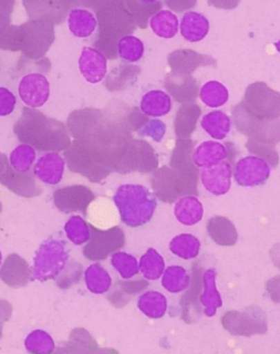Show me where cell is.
I'll use <instances>...</instances> for the list:
<instances>
[{"mask_svg":"<svg viewBox=\"0 0 280 354\" xmlns=\"http://www.w3.org/2000/svg\"><path fill=\"white\" fill-rule=\"evenodd\" d=\"M13 131L22 144L30 145L39 151H64L71 144V135L63 122L31 107H24Z\"/></svg>","mask_w":280,"mask_h":354,"instance_id":"1","label":"cell"},{"mask_svg":"<svg viewBox=\"0 0 280 354\" xmlns=\"http://www.w3.org/2000/svg\"><path fill=\"white\" fill-rule=\"evenodd\" d=\"M92 3L97 20L99 37L95 45L97 50L112 58L111 53L116 52L118 39L124 33L134 31V18L126 7L124 0H88ZM116 55V54H115Z\"/></svg>","mask_w":280,"mask_h":354,"instance_id":"2","label":"cell"},{"mask_svg":"<svg viewBox=\"0 0 280 354\" xmlns=\"http://www.w3.org/2000/svg\"><path fill=\"white\" fill-rule=\"evenodd\" d=\"M54 24L33 20L20 26H8L0 32V48L21 50L30 58L42 57L54 42Z\"/></svg>","mask_w":280,"mask_h":354,"instance_id":"3","label":"cell"},{"mask_svg":"<svg viewBox=\"0 0 280 354\" xmlns=\"http://www.w3.org/2000/svg\"><path fill=\"white\" fill-rule=\"evenodd\" d=\"M113 201L118 207L122 222L134 229L148 223L157 208L155 195L144 186L136 184L120 186Z\"/></svg>","mask_w":280,"mask_h":354,"instance_id":"4","label":"cell"},{"mask_svg":"<svg viewBox=\"0 0 280 354\" xmlns=\"http://www.w3.org/2000/svg\"><path fill=\"white\" fill-rule=\"evenodd\" d=\"M64 151L65 162L71 172L82 175L91 183L103 182L114 172L110 159L97 149L73 140Z\"/></svg>","mask_w":280,"mask_h":354,"instance_id":"5","label":"cell"},{"mask_svg":"<svg viewBox=\"0 0 280 354\" xmlns=\"http://www.w3.org/2000/svg\"><path fill=\"white\" fill-rule=\"evenodd\" d=\"M69 261L65 241L48 239L35 253L32 267V279L39 282L55 280Z\"/></svg>","mask_w":280,"mask_h":354,"instance_id":"6","label":"cell"},{"mask_svg":"<svg viewBox=\"0 0 280 354\" xmlns=\"http://www.w3.org/2000/svg\"><path fill=\"white\" fill-rule=\"evenodd\" d=\"M194 146L189 138H178L171 156L170 167L178 176L182 197L197 195L199 171L193 161Z\"/></svg>","mask_w":280,"mask_h":354,"instance_id":"7","label":"cell"},{"mask_svg":"<svg viewBox=\"0 0 280 354\" xmlns=\"http://www.w3.org/2000/svg\"><path fill=\"white\" fill-rule=\"evenodd\" d=\"M159 159L155 150L147 141L131 139L123 149L114 167V172L120 174L139 172L151 173L158 169Z\"/></svg>","mask_w":280,"mask_h":354,"instance_id":"8","label":"cell"},{"mask_svg":"<svg viewBox=\"0 0 280 354\" xmlns=\"http://www.w3.org/2000/svg\"><path fill=\"white\" fill-rule=\"evenodd\" d=\"M223 328L234 336L252 337L263 335L268 331V317L262 308L256 305L248 306L245 310H231L221 318Z\"/></svg>","mask_w":280,"mask_h":354,"instance_id":"9","label":"cell"},{"mask_svg":"<svg viewBox=\"0 0 280 354\" xmlns=\"http://www.w3.org/2000/svg\"><path fill=\"white\" fill-rule=\"evenodd\" d=\"M240 106L252 116L264 120H279L280 101L277 92L264 84H252Z\"/></svg>","mask_w":280,"mask_h":354,"instance_id":"10","label":"cell"},{"mask_svg":"<svg viewBox=\"0 0 280 354\" xmlns=\"http://www.w3.org/2000/svg\"><path fill=\"white\" fill-rule=\"evenodd\" d=\"M90 239L84 248V257L89 261H104L125 245V233L120 227L99 230L90 225Z\"/></svg>","mask_w":280,"mask_h":354,"instance_id":"11","label":"cell"},{"mask_svg":"<svg viewBox=\"0 0 280 354\" xmlns=\"http://www.w3.org/2000/svg\"><path fill=\"white\" fill-rule=\"evenodd\" d=\"M233 120L238 131L248 136L252 140L272 145L279 142V120H259L246 113L240 105L233 111Z\"/></svg>","mask_w":280,"mask_h":354,"instance_id":"12","label":"cell"},{"mask_svg":"<svg viewBox=\"0 0 280 354\" xmlns=\"http://www.w3.org/2000/svg\"><path fill=\"white\" fill-rule=\"evenodd\" d=\"M232 175L239 185L255 187L263 185L270 178V165L259 156H245L236 162Z\"/></svg>","mask_w":280,"mask_h":354,"instance_id":"13","label":"cell"},{"mask_svg":"<svg viewBox=\"0 0 280 354\" xmlns=\"http://www.w3.org/2000/svg\"><path fill=\"white\" fill-rule=\"evenodd\" d=\"M18 93L26 106L39 109L50 100V81L42 73H28L19 82Z\"/></svg>","mask_w":280,"mask_h":354,"instance_id":"14","label":"cell"},{"mask_svg":"<svg viewBox=\"0 0 280 354\" xmlns=\"http://www.w3.org/2000/svg\"><path fill=\"white\" fill-rule=\"evenodd\" d=\"M53 199L56 208L64 214L82 211V214H86V209L95 201V194L86 186H67L56 190Z\"/></svg>","mask_w":280,"mask_h":354,"instance_id":"15","label":"cell"},{"mask_svg":"<svg viewBox=\"0 0 280 354\" xmlns=\"http://www.w3.org/2000/svg\"><path fill=\"white\" fill-rule=\"evenodd\" d=\"M77 0H24L26 12L33 20L61 24Z\"/></svg>","mask_w":280,"mask_h":354,"instance_id":"16","label":"cell"},{"mask_svg":"<svg viewBox=\"0 0 280 354\" xmlns=\"http://www.w3.org/2000/svg\"><path fill=\"white\" fill-rule=\"evenodd\" d=\"M78 66L84 80L91 84L102 82L108 75V57L95 47L82 48Z\"/></svg>","mask_w":280,"mask_h":354,"instance_id":"17","label":"cell"},{"mask_svg":"<svg viewBox=\"0 0 280 354\" xmlns=\"http://www.w3.org/2000/svg\"><path fill=\"white\" fill-rule=\"evenodd\" d=\"M0 279L10 288H24L32 280V269L21 256L10 254L0 266Z\"/></svg>","mask_w":280,"mask_h":354,"instance_id":"18","label":"cell"},{"mask_svg":"<svg viewBox=\"0 0 280 354\" xmlns=\"http://www.w3.org/2000/svg\"><path fill=\"white\" fill-rule=\"evenodd\" d=\"M200 180L208 193L215 196L225 195L232 184L230 162L221 161L212 167H206L200 173Z\"/></svg>","mask_w":280,"mask_h":354,"instance_id":"19","label":"cell"},{"mask_svg":"<svg viewBox=\"0 0 280 354\" xmlns=\"http://www.w3.org/2000/svg\"><path fill=\"white\" fill-rule=\"evenodd\" d=\"M151 186L158 199L163 203H176L182 197L180 182L171 167L156 169L151 177Z\"/></svg>","mask_w":280,"mask_h":354,"instance_id":"20","label":"cell"},{"mask_svg":"<svg viewBox=\"0 0 280 354\" xmlns=\"http://www.w3.org/2000/svg\"><path fill=\"white\" fill-rule=\"evenodd\" d=\"M0 183L12 193L26 198L37 197L42 193V189L37 184L35 174L31 172H17L9 163L3 174L0 176Z\"/></svg>","mask_w":280,"mask_h":354,"instance_id":"21","label":"cell"},{"mask_svg":"<svg viewBox=\"0 0 280 354\" xmlns=\"http://www.w3.org/2000/svg\"><path fill=\"white\" fill-rule=\"evenodd\" d=\"M65 165V159L58 152H48L37 160L33 174L44 184L57 185L63 180Z\"/></svg>","mask_w":280,"mask_h":354,"instance_id":"22","label":"cell"},{"mask_svg":"<svg viewBox=\"0 0 280 354\" xmlns=\"http://www.w3.org/2000/svg\"><path fill=\"white\" fill-rule=\"evenodd\" d=\"M178 31L187 42H202L209 33V20L197 11H187L182 17Z\"/></svg>","mask_w":280,"mask_h":354,"instance_id":"23","label":"cell"},{"mask_svg":"<svg viewBox=\"0 0 280 354\" xmlns=\"http://www.w3.org/2000/svg\"><path fill=\"white\" fill-rule=\"evenodd\" d=\"M68 29L73 37L89 39L97 31V20L89 9L73 7L67 16Z\"/></svg>","mask_w":280,"mask_h":354,"instance_id":"24","label":"cell"},{"mask_svg":"<svg viewBox=\"0 0 280 354\" xmlns=\"http://www.w3.org/2000/svg\"><path fill=\"white\" fill-rule=\"evenodd\" d=\"M165 88L176 101L182 104L195 101L197 97V84L191 75L174 73L165 78Z\"/></svg>","mask_w":280,"mask_h":354,"instance_id":"25","label":"cell"},{"mask_svg":"<svg viewBox=\"0 0 280 354\" xmlns=\"http://www.w3.org/2000/svg\"><path fill=\"white\" fill-rule=\"evenodd\" d=\"M217 272L215 269H207L203 274V293L199 297V302L204 308V314L207 317L216 315L218 308L223 306V302L216 286Z\"/></svg>","mask_w":280,"mask_h":354,"instance_id":"26","label":"cell"},{"mask_svg":"<svg viewBox=\"0 0 280 354\" xmlns=\"http://www.w3.org/2000/svg\"><path fill=\"white\" fill-rule=\"evenodd\" d=\"M215 60L209 56L200 55L194 50H176L169 56V65L172 73L191 75L198 66H207Z\"/></svg>","mask_w":280,"mask_h":354,"instance_id":"27","label":"cell"},{"mask_svg":"<svg viewBox=\"0 0 280 354\" xmlns=\"http://www.w3.org/2000/svg\"><path fill=\"white\" fill-rule=\"evenodd\" d=\"M140 110L147 118H162L172 110L170 94L162 90H150L146 92L140 101Z\"/></svg>","mask_w":280,"mask_h":354,"instance_id":"28","label":"cell"},{"mask_svg":"<svg viewBox=\"0 0 280 354\" xmlns=\"http://www.w3.org/2000/svg\"><path fill=\"white\" fill-rule=\"evenodd\" d=\"M174 216L183 225L193 227L202 221L204 216V206L195 196H183L176 201Z\"/></svg>","mask_w":280,"mask_h":354,"instance_id":"29","label":"cell"},{"mask_svg":"<svg viewBox=\"0 0 280 354\" xmlns=\"http://www.w3.org/2000/svg\"><path fill=\"white\" fill-rule=\"evenodd\" d=\"M227 156L228 151L225 145L215 140L204 141L193 152V161L197 167L206 169L225 161Z\"/></svg>","mask_w":280,"mask_h":354,"instance_id":"30","label":"cell"},{"mask_svg":"<svg viewBox=\"0 0 280 354\" xmlns=\"http://www.w3.org/2000/svg\"><path fill=\"white\" fill-rule=\"evenodd\" d=\"M207 232L214 242L220 246H233L238 241L234 224L225 216H214L208 221Z\"/></svg>","mask_w":280,"mask_h":354,"instance_id":"31","label":"cell"},{"mask_svg":"<svg viewBox=\"0 0 280 354\" xmlns=\"http://www.w3.org/2000/svg\"><path fill=\"white\" fill-rule=\"evenodd\" d=\"M200 109L193 102L184 103L176 114L174 129L178 138H189L196 129V124L200 118Z\"/></svg>","mask_w":280,"mask_h":354,"instance_id":"32","label":"cell"},{"mask_svg":"<svg viewBox=\"0 0 280 354\" xmlns=\"http://www.w3.org/2000/svg\"><path fill=\"white\" fill-rule=\"evenodd\" d=\"M150 29L158 37L170 39L176 37L178 33L180 20L176 13L171 10H161L151 16L149 21Z\"/></svg>","mask_w":280,"mask_h":354,"instance_id":"33","label":"cell"},{"mask_svg":"<svg viewBox=\"0 0 280 354\" xmlns=\"http://www.w3.org/2000/svg\"><path fill=\"white\" fill-rule=\"evenodd\" d=\"M200 125L212 139L223 140L230 133L231 118L223 111H212L203 116Z\"/></svg>","mask_w":280,"mask_h":354,"instance_id":"34","label":"cell"},{"mask_svg":"<svg viewBox=\"0 0 280 354\" xmlns=\"http://www.w3.org/2000/svg\"><path fill=\"white\" fill-rule=\"evenodd\" d=\"M137 306L147 317L159 319L165 315L168 310V301L160 292L148 291L139 297Z\"/></svg>","mask_w":280,"mask_h":354,"instance_id":"35","label":"cell"},{"mask_svg":"<svg viewBox=\"0 0 280 354\" xmlns=\"http://www.w3.org/2000/svg\"><path fill=\"white\" fill-rule=\"evenodd\" d=\"M86 289L93 295H105L112 287V278L106 269L100 263L89 266L84 271Z\"/></svg>","mask_w":280,"mask_h":354,"instance_id":"36","label":"cell"},{"mask_svg":"<svg viewBox=\"0 0 280 354\" xmlns=\"http://www.w3.org/2000/svg\"><path fill=\"white\" fill-rule=\"evenodd\" d=\"M199 99L206 106L218 109L229 101V90L225 84L219 81H207L199 88Z\"/></svg>","mask_w":280,"mask_h":354,"instance_id":"37","label":"cell"},{"mask_svg":"<svg viewBox=\"0 0 280 354\" xmlns=\"http://www.w3.org/2000/svg\"><path fill=\"white\" fill-rule=\"evenodd\" d=\"M124 3L134 18L136 26L142 29L148 24L149 17L151 18V16L162 8L161 0H124Z\"/></svg>","mask_w":280,"mask_h":354,"instance_id":"38","label":"cell"},{"mask_svg":"<svg viewBox=\"0 0 280 354\" xmlns=\"http://www.w3.org/2000/svg\"><path fill=\"white\" fill-rule=\"evenodd\" d=\"M162 287L170 293H181L191 286V276L181 266H170L162 274Z\"/></svg>","mask_w":280,"mask_h":354,"instance_id":"39","label":"cell"},{"mask_svg":"<svg viewBox=\"0 0 280 354\" xmlns=\"http://www.w3.org/2000/svg\"><path fill=\"white\" fill-rule=\"evenodd\" d=\"M116 53L125 63H137L144 57V44L135 35H124L118 41Z\"/></svg>","mask_w":280,"mask_h":354,"instance_id":"40","label":"cell"},{"mask_svg":"<svg viewBox=\"0 0 280 354\" xmlns=\"http://www.w3.org/2000/svg\"><path fill=\"white\" fill-rule=\"evenodd\" d=\"M139 271L148 281H155L162 276L165 269V259L155 248H149L138 263Z\"/></svg>","mask_w":280,"mask_h":354,"instance_id":"41","label":"cell"},{"mask_svg":"<svg viewBox=\"0 0 280 354\" xmlns=\"http://www.w3.org/2000/svg\"><path fill=\"white\" fill-rule=\"evenodd\" d=\"M171 253L173 255L178 256L181 259L189 261V259H195L199 255L200 252V242L194 235L180 234L174 237L170 242Z\"/></svg>","mask_w":280,"mask_h":354,"instance_id":"42","label":"cell"},{"mask_svg":"<svg viewBox=\"0 0 280 354\" xmlns=\"http://www.w3.org/2000/svg\"><path fill=\"white\" fill-rule=\"evenodd\" d=\"M37 159V152L28 144L19 145L9 156L8 163L17 172H30Z\"/></svg>","mask_w":280,"mask_h":354,"instance_id":"43","label":"cell"},{"mask_svg":"<svg viewBox=\"0 0 280 354\" xmlns=\"http://www.w3.org/2000/svg\"><path fill=\"white\" fill-rule=\"evenodd\" d=\"M148 287L147 281H120L115 290L109 295V299L113 305L125 306L134 295H138Z\"/></svg>","mask_w":280,"mask_h":354,"instance_id":"44","label":"cell"},{"mask_svg":"<svg viewBox=\"0 0 280 354\" xmlns=\"http://www.w3.org/2000/svg\"><path fill=\"white\" fill-rule=\"evenodd\" d=\"M24 346L30 353L50 354L55 351V342L48 331L37 329L24 340Z\"/></svg>","mask_w":280,"mask_h":354,"instance_id":"45","label":"cell"},{"mask_svg":"<svg viewBox=\"0 0 280 354\" xmlns=\"http://www.w3.org/2000/svg\"><path fill=\"white\" fill-rule=\"evenodd\" d=\"M202 276L198 274V269L196 266L194 267V279L191 281L192 287L183 297H182V306H183V319L189 324L194 323V316L196 315V299L197 297H200V290H202Z\"/></svg>","mask_w":280,"mask_h":354,"instance_id":"46","label":"cell"},{"mask_svg":"<svg viewBox=\"0 0 280 354\" xmlns=\"http://www.w3.org/2000/svg\"><path fill=\"white\" fill-rule=\"evenodd\" d=\"M65 233L73 244H86L90 239V224L82 216H71L65 224Z\"/></svg>","mask_w":280,"mask_h":354,"instance_id":"47","label":"cell"},{"mask_svg":"<svg viewBox=\"0 0 280 354\" xmlns=\"http://www.w3.org/2000/svg\"><path fill=\"white\" fill-rule=\"evenodd\" d=\"M111 265L125 280L134 278L139 274L138 261L134 256L125 252L113 253L111 257Z\"/></svg>","mask_w":280,"mask_h":354,"instance_id":"48","label":"cell"},{"mask_svg":"<svg viewBox=\"0 0 280 354\" xmlns=\"http://www.w3.org/2000/svg\"><path fill=\"white\" fill-rule=\"evenodd\" d=\"M67 349H69L67 352L91 353V352H97L99 346L88 331L82 328H77L71 333L69 346Z\"/></svg>","mask_w":280,"mask_h":354,"instance_id":"49","label":"cell"},{"mask_svg":"<svg viewBox=\"0 0 280 354\" xmlns=\"http://www.w3.org/2000/svg\"><path fill=\"white\" fill-rule=\"evenodd\" d=\"M246 147L253 156L262 158L272 167H277L278 163H279V156H278L275 145L266 144V142H262V141L249 139V141L246 142Z\"/></svg>","mask_w":280,"mask_h":354,"instance_id":"50","label":"cell"},{"mask_svg":"<svg viewBox=\"0 0 280 354\" xmlns=\"http://www.w3.org/2000/svg\"><path fill=\"white\" fill-rule=\"evenodd\" d=\"M82 272V265H79L75 261H71V263L68 261L61 274H58L57 278L55 279L56 283L62 289H67L80 280Z\"/></svg>","mask_w":280,"mask_h":354,"instance_id":"51","label":"cell"},{"mask_svg":"<svg viewBox=\"0 0 280 354\" xmlns=\"http://www.w3.org/2000/svg\"><path fill=\"white\" fill-rule=\"evenodd\" d=\"M165 131H167V126L162 120L147 118L137 133L142 137H148L156 142H160L165 137Z\"/></svg>","mask_w":280,"mask_h":354,"instance_id":"52","label":"cell"},{"mask_svg":"<svg viewBox=\"0 0 280 354\" xmlns=\"http://www.w3.org/2000/svg\"><path fill=\"white\" fill-rule=\"evenodd\" d=\"M17 97L6 86H0V118L12 114L16 110Z\"/></svg>","mask_w":280,"mask_h":354,"instance_id":"53","label":"cell"},{"mask_svg":"<svg viewBox=\"0 0 280 354\" xmlns=\"http://www.w3.org/2000/svg\"><path fill=\"white\" fill-rule=\"evenodd\" d=\"M12 315V306L6 299H0V340L3 338V325Z\"/></svg>","mask_w":280,"mask_h":354,"instance_id":"54","label":"cell"},{"mask_svg":"<svg viewBox=\"0 0 280 354\" xmlns=\"http://www.w3.org/2000/svg\"><path fill=\"white\" fill-rule=\"evenodd\" d=\"M195 0H165V3L173 10L178 12H183L185 10H189L196 5Z\"/></svg>","mask_w":280,"mask_h":354,"instance_id":"55","label":"cell"},{"mask_svg":"<svg viewBox=\"0 0 280 354\" xmlns=\"http://www.w3.org/2000/svg\"><path fill=\"white\" fill-rule=\"evenodd\" d=\"M223 9H234L240 3V0H223ZM210 6L219 8L220 0H208Z\"/></svg>","mask_w":280,"mask_h":354,"instance_id":"56","label":"cell"},{"mask_svg":"<svg viewBox=\"0 0 280 354\" xmlns=\"http://www.w3.org/2000/svg\"><path fill=\"white\" fill-rule=\"evenodd\" d=\"M8 165V160L3 156V153H0V176L5 172L6 167Z\"/></svg>","mask_w":280,"mask_h":354,"instance_id":"57","label":"cell"},{"mask_svg":"<svg viewBox=\"0 0 280 354\" xmlns=\"http://www.w3.org/2000/svg\"><path fill=\"white\" fill-rule=\"evenodd\" d=\"M3 263V253H1V250H0V266Z\"/></svg>","mask_w":280,"mask_h":354,"instance_id":"58","label":"cell"},{"mask_svg":"<svg viewBox=\"0 0 280 354\" xmlns=\"http://www.w3.org/2000/svg\"><path fill=\"white\" fill-rule=\"evenodd\" d=\"M0 211H1V203H0Z\"/></svg>","mask_w":280,"mask_h":354,"instance_id":"59","label":"cell"}]
</instances>
